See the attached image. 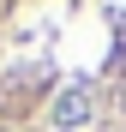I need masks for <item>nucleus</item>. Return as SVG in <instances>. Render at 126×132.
Returning <instances> with one entry per match:
<instances>
[{
  "mask_svg": "<svg viewBox=\"0 0 126 132\" xmlns=\"http://www.w3.org/2000/svg\"><path fill=\"white\" fill-rule=\"evenodd\" d=\"M48 120H54L60 132H78L84 120H90V90H84V84H66V90L54 96V108H48Z\"/></svg>",
  "mask_w": 126,
  "mask_h": 132,
  "instance_id": "obj_1",
  "label": "nucleus"
}]
</instances>
